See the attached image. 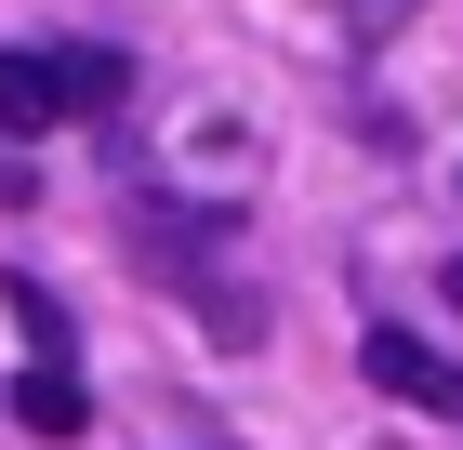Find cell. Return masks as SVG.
Masks as SVG:
<instances>
[{
  "label": "cell",
  "mask_w": 463,
  "mask_h": 450,
  "mask_svg": "<svg viewBox=\"0 0 463 450\" xmlns=\"http://www.w3.org/2000/svg\"><path fill=\"white\" fill-rule=\"evenodd\" d=\"M357 371L384 384L397 411H424V424H463V358H437L424 331H397V318H371V345H357Z\"/></svg>",
  "instance_id": "1"
},
{
  "label": "cell",
  "mask_w": 463,
  "mask_h": 450,
  "mask_svg": "<svg viewBox=\"0 0 463 450\" xmlns=\"http://www.w3.org/2000/svg\"><path fill=\"white\" fill-rule=\"evenodd\" d=\"M67 106V53H0V133H53Z\"/></svg>",
  "instance_id": "2"
},
{
  "label": "cell",
  "mask_w": 463,
  "mask_h": 450,
  "mask_svg": "<svg viewBox=\"0 0 463 450\" xmlns=\"http://www.w3.org/2000/svg\"><path fill=\"white\" fill-rule=\"evenodd\" d=\"M14 424H27V437H80V424H93V384H80V358H27V384H14Z\"/></svg>",
  "instance_id": "3"
},
{
  "label": "cell",
  "mask_w": 463,
  "mask_h": 450,
  "mask_svg": "<svg viewBox=\"0 0 463 450\" xmlns=\"http://www.w3.org/2000/svg\"><path fill=\"white\" fill-rule=\"evenodd\" d=\"M437 292H450V305H463V265H450V278H437Z\"/></svg>",
  "instance_id": "4"
}]
</instances>
